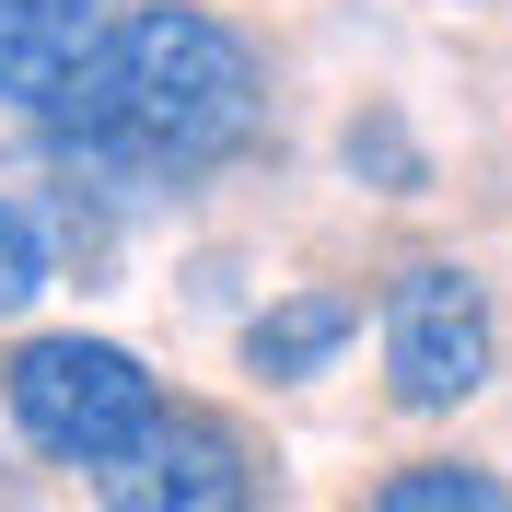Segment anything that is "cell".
<instances>
[{
	"instance_id": "obj_6",
	"label": "cell",
	"mask_w": 512,
	"mask_h": 512,
	"mask_svg": "<svg viewBox=\"0 0 512 512\" xmlns=\"http://www.w3.org/2000/svg\"><path fill=\"white\" fill-rule=\"evenodd\" d=\"M350 326H361V291L303 280V291H280L268 315H245V373L256 384H303V373H326V361L350 350Z\"/></svg>"
},
{
	"instance_id": "obj_1",
	"label": "cell",
	"mask_w": 512,
	"mask_h": 512,
	"mask_svg": "<svg viewBox=\"0 0 512 512\" xmlns=\"http://www.w3.org/2000/svg\"><path fill=\"white\" fill-rule=\"evenodd\" d=\"M47 128H59L70 187L163 198V187H198V175H222L268 140V70L222 12L128 0L105 24V47L70 70V94L47 105Z\"/></svg>"
},
{
	"instance_id": "obj_5",
	"label": "cell",
	"mask_w": 512,
	"mask_h": 512,
	"mask_svg": "<svg viewBox=\"0 0 512 512\" xmlns=\"http://www.w3.org/2000/svg\"><path fill=\"white\" fill-rule=\"evenodd\" d=\"M117 12L128 0H0V105L47 117V105L70 94V70L105 47Z\"/></svg>"
},
{
	"instance_id": "obj_2",
	"label": "cell",
	"mask_w": 512,
	"mask_h": 512,
	"mask_svg": "<svg viewBox=\"0 0 512 512\" xmlns=\"http://www.w3.org/2000/svg\"><path fill=\"white\" fill-rule=\"evenodd\" d=\"M0 396H12V431H24L35 454H59V466H117L140 431L163 419V384L140 350H117V338H24V350L0 361Z\"/></svg>"
},
{
	"instance_id": "obj_8",
	"label": "cell",
	"mask_w": 512,
	"mask_h": 512,
	"mask_svg": "<svg viewBox=\"0 0 512 512\" xmlns=\"http://www.w3.org/2000/svg\"><path fill=\"white\" fill-rule=\"evenodd\" d=\"M338 152H350V175H361V187H384V198H419V187H431V152L408 140V117H396V105H361Z\"/></svg>"
},
{
	"instance_id": "obj_7",
	"label": "cell",
	"mask_w": 512,
	"mask_h": 512,
	"mask_svg": "<svg viewBox=\"0 0 512 512\" xmlns=\"http://www.w3.org/2000/svg\"><path fill=\"white\" fill-rule=\"evenodd\" d=\"M361 512H512L501 466H466V454H431V466H396Z\"/></svg>"
},
{
	"instance_id": "obj_9",
	"label": "cell",
	"mask_w": 512,
	"mask_h": 512,
	"mask_svg": "<svg viewBox=\"0 0 512 512\" xmlns=\"http://www.w3.org/2000/svg\"><path fill=\"white\" fill-rule=\"evenodd\" d=\"M59 280V245H47V210L24 198H0V315H24L35 291Z\"/></svg>"
},
{
	"instance_id": "obj_3",
	"label": "cell",
	"mask_w": 512,
	"mask_h": 512,
	"mask_svg": "<svg viewBox=\"0 0 512 512\" xmlns=\"http://www.w3.org/2000/svg\"><path fill=\"white\" fill-rule=\"evenodd\" d=\"M489 373H501V315H489L478 268L408 256L384 280V396L431 419V408H466Z\"/></svg>"
},
{
	"instance_id": "obj_4",
	"label": "cell",
	"mask_w": 512,
	"mask_h": 512,
	"mask_svg": "<svg viewBox=\"0 0 512 512\" xmlns=\"http://www.w3.org/2000/svg\"><path fill=\"white\" fill-rule=\"evenodd\" d=\"M105 512H268V466L222 408H163L117 466H94Z\"/></svg>"
}]
</instances>
